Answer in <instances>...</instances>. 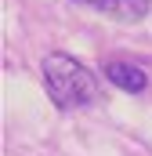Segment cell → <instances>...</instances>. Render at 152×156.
I'll list each match as a JSON object with an SVG mask.
<instances>
[{
  "instance_id": "1",
  "label": "cell",
  "mask_w": 152,
  "mask_h": 156,
  "mask_svg": "<svg viewBox=\"0 0 152 156\" xmlns=\"http://www.w3.org/2000/svg\"><path fill=\"white\" fill-rule=\"evenodd\" d=\"M43 87L58 109H80L98 98V76L73 55H58V51L43 58Z\"/></svg>"
},
{
  "instance_id": "3",
  "label": "cell",
  "mask_w": 152,
  "mask_h": 156,
  "mask_svg": "<svg viewBox=\"0 0 152 156\" xmlns=\"http://www.w3.org/2000/svg\"><path fill=\"white\" fill-rule=\"evenodd\" d=\"M105 76L112 80L119 91H127V94H141L149 87V73L138 69L134 62H123V58H109L105 62Z\"/></svg>"
},
{
  "instance_id": "2",
  "label": "cell",
  "mask_w": 152,
  "mask_h": 156,
  "mask_svg": "<svg viewBox=\"0 0 152 156\" xmlns=\"http://www.w3.org/2000/svg\"><path fill=\"white\" fill-rule=\"evenodd\" d=\"M80 7H91V11H102L116 22H141L149 15L152 0H73Z\"/></svg>"
}]
</instances>
